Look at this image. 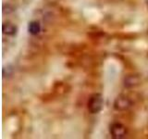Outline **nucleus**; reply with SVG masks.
Instances as JSON below:
<instances>
[{"label": "nucleus", "mask_w": 148, "mask_h": 139, "mask_svg": "<svg viewBox=\"0 0 148 139\" xmlns=\"http://www.w3.org/2000/svg\"><path fill=\"white\" fill-rule=\"evenodd\" d=\"M132 107V101L128 96L120 95L114 101V109L118 111L128 110Z\"/></svg>", "instance_id": "2"}, {"label": "nucleus", "mask_w": 148, "mask_h": 139, "mask_svg": "<svg viewBox=\"0 0 148 139\" xmlns=\"http://www.w3.org/2000/svg\"><path fill=\"white\" fill-rule=\"evenodd\" d=\"M2 31L3 34L9 36H13L17 34L18 32V28L16 25H14L11 22H4L3 26H2Z\"/></svg>", "instance_id": "5"}, {"label": "nucleus", "mask_w": 148, "mask_h": 139, "mask_svg": "<svg viewBox=\"0 0 148 139\" xmlns=\"http://www.w3.org/2000/svg\"><path fill=\"white\" fill-rule=\"evenodd\" d=\"M41 31V25L38 21H31L28 25V32L32 35H37Z\"/></svg>", "instance_id": "6"}, {"label": "nucleus", "mask_w": 148, "mask_h": 139, "mask_svg": "<svg viewBox=\"0 0 148 139\" xmlns=\"http://www.w3.org/2000/svg\"><path fill=\"white\" fill-rule=\"evenodd\" d=\"M146 6H147V8H148V0H146Z\"/></svg>", "instance_id": "8"}, {"label": "nucleus", "mask_w": 148, "mask_h": 139, "mask_svg": "<svg viewBox=\"0 0 148 139\" xmlns=\"http://www.w3.org/2000/svg\"><path fill=\"white\" fill-rule=\"evenodd\" d=\"M124 86L127 88H132L140 83V78L136 75H127L124 78Z\"/></svg>", "instance_id": "4"}, {"label": "nucleus", "mask_w": 148, "mask_h": 139, "mask_svg": "<svg viewBox=\"0 0 148 139\" xmlns=\"http://www.w3.org/2000/svg\"><path fill=\"white\" fill-rule=\"evenodd\" d=\"M104 106V98L101 94H94L88 100L87 108L88 110L92 114L99 113L103 109Z\"/></svg>", "instance_id": "1"}, {"label": "nucleus", "mask_w": 148, "mask_h": 139, "mask_svg": "<svg viewBox=\"0 0 148 139\" xmlns=\"http://www.w3.org/2000/svg\"><path fill=\"white\" fill-rule=\"evenodd\" d=\"M13 72V69L10 67V66H8V67H4L3 68V76L6 78V77H8L10 76Z\"/></svg>", "instance_id": "7"}, {"label": "nucleus", "mask_w": 148, "mask_h": 139, "mask_svg": "<svg viewBox=\"0 0 148 139\" xmlns=\"http://www.w3.org/2000/svg\"><path fill=\"white\" fill-rule=\"evenodd\" d=\"M110 133L113 138L120 139L126 136L127 134V129L123 124L119 122H114L110 125Z\"/></svg>", "instance_id": "3"}]
</instances>
